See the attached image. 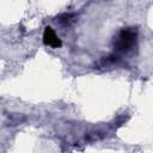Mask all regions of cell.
I'll list each match as a JSON object with an SVG mask.
<instances>
[{"label": "cell", "mask_w": 153, "mask_h": 153, "mask_svg": "<svg viewBox=\"0 0 153 153\" xmlns=\"http://www.w3.org/2000/svg\"><path fill=\"white\" fill-rule=\"evenodd\" d=\"M137 42V31L134 27L121 29L112 39L114 50L117 54H128L135 47Z\"/></svg>", "instance_id": "obj_1"}, {"label": "cell", "mask_w": 153, "mask_h": 153, "mask_svg": "<svg viewBox=\"0 0 153 153\" xmlns=\"http://www.w3.org/2000/svg\"><path fill=\"white\" fill-rule=\"evenodd\" d=\"M43 42L45 45L50 47V48H60L62 45V42L60 39V37L56 35V32L50 27V26H45L44 31H43Z\"/></svg>", "instance_id": "obj_2"}, {"label": "cell", "mask_w": 153, "mask_h": 153, "mask_svg": "<svg viewBox=\"0 0 153 153\" xmlns=\"http://www.w3.org/2000/svg\"><path fill=\"white\" fill-rule=\"evenodd\" d=\"M72 18H73V16H72V14H69V13H65V14H62V16L59 18V22H60V23L68 24V23L72 20Z\"/></svg>", "instance_id": "obj_3"}]
</instances>
